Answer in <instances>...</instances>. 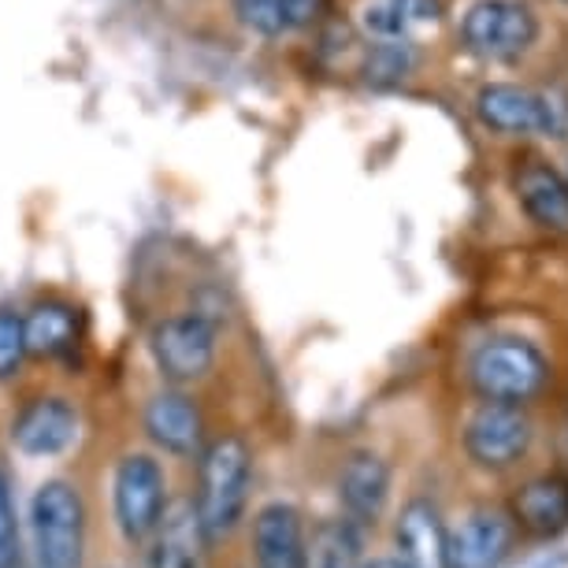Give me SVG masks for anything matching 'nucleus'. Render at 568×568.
Here are the masks:
<instances>
[{"label": "nucleus", "instance_id": "f257e3e1", "mask_svg": "<svg viewBox=\"0 0 568 568\" xmlns=\"http://www.w3.org/2000/svg\"><path fill=\"white\" fill-rule=\"evenodd\" d=\"M250 484L253 454L239 435H223L201 454V484L194 509L209 542L231 539L239 531V524L245 520V506H250Z\"/></svg>", "mask_w": 568, "mask_h": 568}, {"label": "nucleus", "instance_id": "f03ea898", "mask_svg": "<svg viewBox=\"0 0 568 568\" xmlns=\"http://www.w3.org/2000/svg\"><path fill=\"white\" fill-rule=\"evenodd\" d=\"M38 568H82L85 561V506L68 479H45L30 498Z\"/></svg>", "mask_w": 568, "mask_h": 568}, {"label": "nucleus", "instance_id": "7ed1b4c3", "mask_svg": "<svg viewBox=\"0 0 568 568\" xmlns=\"http://www.w3.org/2000/svg\"><path fill=\"white\" fill-rule=\"evenodd\" d=\"M471 387L484 402L524 405L539 398L550 383V361L539 346L524 338H490L476 349L468 364Z\"/></svg>", "mask_w": 568, "mask_h": 568}, {"label": "nucleus", "instance_id": "20e7f679", "mask_svg": "<svg viewBox=\"0 0 568 568\" xmlns=\"http://www.w3.org/2000/svg\"><path fill=\"white\" fill-rule=\"evenodd\" d=\"M168 506V479L153 454H126L115 465L112 513L126 542H145Z\"/></svg>", "mask_w": 568, "mask_h": 568}, {"label": "nucleus", "instance_id": "39448f33", "mask_svg": "<svg viewBox=\"0 0 568 568\" xmlns=\"http://www.w3.org/2000/svg\"><path fill=\"white\" fill-rule=\"evenodd\" d=\"M476 112L498 134H554L568 131V104L554 93H535L524 85L495 82L484 85L476 98Z\"/></svg>", "mask_w": 568, "mask_h": 568}, {"label": "nucleus", "instance_id": "423d86ee", "mask_svg": "<svg viewBox=\"0 0 568 568\" xmlns=\"http://www.w3.org/2000/svg\"><path fill=\"white\" fill-rule=\"evenodd\" d=\"M535 12L520 0H479L460 23V38L479 60H517L535 45Z\"/></svg>", "mask_w": 568, "mask_h": 568}, {"label": "nucleus", "instance_id": "0eeeda50", "mask_svg": "<svg viewBox=\"0 0 568 568\" xmlns=\"http://www.w3.org/2000/svg\"><path fill=\"white\" fill-rule=\"evenodd\" d=\"M153 361L164 379L171 383H194L209 375L216 361V324L205 313H182L156 324L149 338Z\"/></svg>", "mask_w": 568, "mask_h": 568}, {"label": "nucleus", "instance_id": "6e6552de", "mask_svg": "<svg viewBox=\"0 0 568 568\" xmlns=\"http://www.w3.org/2000/svg\"><path fill=\"white\" fill-rule=\"evenodd\" d=\"M531 420L520 405L484 402L465 427V449L479 468H513L531 449Z\"/></svg>", "mask_w": 568, "mask_h": 568}, {"label": "nucleus", "instance_id": "1a4fd4ad", "mask_svg": "<svg viewBox=\"0 0 568 568\" xmlns=\"http://www.w3.org/2000/svg\"><path fill=\"white\" fill-rule=\"evenodd\" d=\"M517 542V520L501 509H471L446 531V568H498Z\"/></svg>", "mask_w": 568, "mask_h": 568}, {"label": "nucleus", "instance_id": "9d476101", "mask_svg": "<svg viewBox=\"0 0 568 568\" xmlns=\"http://www.w3.org/2000/svg\"><path fill=\"white\" fill-rule=\"evenodd\" d=\"M79 438V409L68 398H34L12 424V443L23 457H60Z\"/></svg>", "mask_w": 568, "mask_h": 568}, {"label": "nucleus", "instance_id": "9b49d317", "mask_svg": "<svg viewBox=\"0 0 568 568\" xmlns=\"http://www.w3.org/2000/svg\"><path fill=\"white\" fill-rule=\"evenodd\" d=\"M149 568H209V535L201 528L194 501H171L149 535Z\"/></svg>", "mask_w": 568, "mask_h": 568}, {"label": "nucleus", "instance_id": "f8f14e48", "mask_svg": "<svg viewBox=\"0 0 568 568\" xmlns=\"http://www.w3.org/2000/svg\"><path fill=\"white\" fill-rule=\"evenodd\" d=\"M305 524L291 501H267L253 517L256 568H305Z\"/></svg>", "mask_w": 568, "mask_h": 568}, {"label": "nucleus", "instance_id": "ddd939ff", "mask_svg": "<svg viewBox=\"0 0 568 568\" xmlns=\"http://www.w3.org/2000/svg\"><path fill=\"white\" fill-rule=\"evenodd\" d=\"M145 435L171 457H194L205 443V420L190 394L164 390L145 409Z\"/></svg>", "mask_w": 568, "mask_h": 568}, {"label": "nucleus", "instance_id": "4468645a", "mask_svg": "<svg viewBox=\"0 0 568 568\" xmlns=\"http://www.w3.org/2000/svg\"><path fill=\"white\" fill-rule=\"evenodd\" d=\"M338 498L349 520L375 524L390 501V465L372 449L353 454L338 476Z\"/></svg>", "mask_w": 568, "mask_h": 568}, {"label": "nucleus", "instance_id": "2eb2a0df", "mask_svg": "<svg viewBox=\"0 0 568 568\" xmlns=\"http://www.w3.org/2000/svg\"><path fill=\"white\" fill-rule=\"evenodd\" d=\"M446 524L432 501L416 498L398 517V550L409 568H446Z\"/></svg>", "mask_w": 568, "mask_h": 568}, {"label": "nucleus", "instance_id": "dca6fc26", "mask_svg": "<svg viewBox=\"0 0 568 568\" xmlns=\"http://www.w3.org/2000/svg\"><path fill=\"white\" fill-rule=\"evenodd\" d=\"M517 194L524 212L546 231L568 234V182L550 171L539 160H531L528 168H520L517 175Z\"/></svg>", "mask_w": 568, "mask_h": 568}, {"label": "nucleus", "instance_id": "f3484780", "mask_svg": "<svg viewBox=\"0 0 568 568\" xmlns=\"http://www.w3.org/2000/svg\"><path fill=\"white\" fill-rule=\"evenodd\" d=\"M517 520L528 528L531 535H561L568 528V484L557 476H542L531 479V484L520 487L517 501Z\"/></svg>", "mask_w": 568, "mask_h": 568}, {"label": "nucleus", "instance_id": "a211bd4d", "mask_svg": "<svg viewBox=\"0 0 568 568\" xmlns=\"http://www.w3.org/2000/svg\"><path fill=\"white\" fill-rule=\"evenodd\" d=\"M23 335L27 353H34V357H60L79 338V316H74L71 305L60 302L38 305L34 313L23 316Z\"/></svg>", "mask_w": 568, "mask_h": 568}, {"label": "nucleus", "instance_id": "6ab92c4d", "mask_svg": "<svg viewBox=\"0 0 568 568\" xmlns=\"http://www.w3.org/2000/svg\"><path fill=\"white\" fill-rule=\"evenodd\" d=\"M357 520H324L305 542V568H361Z\"/></svg>", "mask_w": 568, "mask_h": 568}, {"label": "nucleus", "instance_id": "aec40b11", "mask_svg": "<svg viewBox=\"0 0 568 568\" xmlns=\"http://www.w3.org/2000/svg\"><path fill=\"white\" fill-rule=\"evenodd\" d=\"M413 71V45L409 38L375 41L368 60H364V79L375 85H394Z\"/></svg>", "mask_w": 568, "mask_h": 568}, {"label": "nucleus", "instance_id": "412c9836", "mask_svg": "<svg viewBox=\"0 0 568 568\" xmlns=\"http://www.w3.org/2000/svg\"><path fill=\"white\" fill-rule=\"evenodd\" d=\"M27 361V335H23V316L16 308H0V379L19 375Z\"/></svg>", "mask_w": 568, "mask_h": 568}, {"label": "nucleus", "instance_id": "4be33fe9", "mask_svg": "<svg viewBox=\"0 0 568 568\" xmlns=\"http://www.w3.org/2000/svg\"><path fill=\"white\" fill-rule=\"evenodd\" d=\"M23 565V542H19V517L12 506V484L0 468V568Z\"/></svg>", "mask_w": 568, "mask_h": 568}, {"label": "nucleus", "instance_id": "5701e85b", "mask_svg": "<svg viewBox=\"0 0 568 568\" xmlns=\"http://www.w3.org/2000/svg\"><path fill=\"white\" fill-rule=\"evenodd\" d=\"M361 27L368 30L375 41H394V38H409V27L402 19L398 0H368L361 8Z\"/></svg>", "mask_w": 568, "mask_h": 568}, {"label": "nucleus", "instance_id": "b1692460", "mask_svg": "<svg viewBox=\"0 0 568 568\" xmlns=\"http://www.w3.org/2000/svg\"><path fill=\"white\" fill-rule=\"evenodd\" d=\"M234 8H239L242 27L261 38H278L286 30L278 0H234Z\"/></svg>", "mask_w": 568, "mask_h": 568}, {"label": "nucleus", "instance_id": "393cba45", "mask_svg": "<svg viewBox=\"0 0 568 568\" xmlns=\"http://www.w3.org/2000/svg\"><path fill=\"white\" fill-rule=\"evenodd\" d=\"M398 8H402V19H405V27H409V34L413 30L435 27L438 19H443V4H438V0H398Z\"/></svg>", "mask_w": 568, "mask_h": 568}, {"label": "nucleus", "instance_id": "a878e982", "mask_svg": "<svg viewBox=\"0 0 568 568\" xmlns=\"http://www.w3.org/2000/svg\"><path fill=\"white\" fill-rule=\"evenodd\" d=\"M278 8H283L286 30H302V27H313V19L320 16L324 0H278Z\"/></svg>", "mask_w": 568, "mask_h": 568}, {"label": "nucleus", "instance_id": "bb28decb", "mask_svg": "<svg viewBox=\"0 0 568 568\" xmlns=\"http://www.w3.org/2000/svg\"><path fill=\"white\" fill-rule=\"evenodd\" d=\"M361 568H409L402 557H375V561H364Z\"/></svg>", "mask_w": 568, "mask_h": 568}]
</instances>
